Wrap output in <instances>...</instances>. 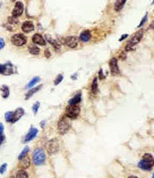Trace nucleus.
Instances as JSON below:
<instances>
[{
	"label": "nucleus",
	"instance_id": "obj_1",
	"mask_svg": "<svg viewBox=\"0 0 154 178\" xmlns=\"http://www.w3.org/2000/svg\"><path fill=\"white\" fill-rule=\"evenodd\" d=\"M153 165H154V158L152 155L149 154V153L143 156L142 159L138 162L139 168L145 171H150L153 168Z\"/></svg>",
	"mask_w": 154,
	"mask_h": 178
},
{
	"label": "nucleus",
	"instance_id": "obj_2",
	"mask_svg": "<svg viewBox=\"0 0 154 178\" xmlns=\"http://www.w3.org/2000/svg\"><path fill=\"white\" fill-rule=\"evenodd\" d=\"M46 160V155L43 149L41 148H37L33 153V161L35 165H42L45 163Z\"/></svg>",
	"mask_w": 154,
	"mask_h": 178
},
{
	"label": "nucleus",
	"instance_id": "obj_3",
	"mask_svg": "<svg viewBox=\"0 0 154 178\" xmlns=\"http://www.w3.org/2000/svg\"><path fill=\"white\" fill-rule=\"evenodd\" d=\"M70 129V119L66 115L62 117L58 122V131L60 134H64Z\"/></svg>",
	"mask_w": 154,
	"mask_h": 178
},
{
	"label": "nucleus",
	"instance_id": "obj_4",
	"mask_svg": "<svg viewBox=\"0 0 154 178\" xmlns=\"http://www.w3.org/2000/svg\"><path fill=\"white\" fill-rule=\"evenodd\" d=\"M80 113V106H78V104L74 105H69L66 108V116L69 119H76Z\"/></svg>",
	"mask_w": 154,
	"mask_h": 178
},
{
	"label": "nucleus",
	"instance_id": "obj_5",
	"mask_svg": "<svg viewBox=\"0 0 154 178\" xmlns=\"http://www.w3.org/2000/svg\"><path fill=\"white\" fill-rule=\"evenodd\" d=\"M47 150L50 155H53L59 150V142L56 139H52L47 144Z\"/></svg>",
	"mask_w": 154,
	"mask_h": 178
},
{
	"label": "nucleus",
	"instance_id": "obj_6",
	"mask_svg": "<svg viewBox=\"0 0 154 178\" xmlns=\"http://www.w3.org/2000/svg\"><path fill=\"white\" fill-rule=\"evenodd\" d=\"M11 42L15 46L20 47V46H23L26 43V38L21 34H16V35L12 36Z\"/></svg>",
	"mask_w": 154,
	"mask_h": 178
},
{
	"label": "nucleus",
	"instance_id": "obj_7",
	"mask_svg": "<svg viewBox=\"0 0 154 178\" xmlns=\"http://www.w3.org/2000/svg\"><path fill=\"white\" fill-rule=\"evenodd\" d=\"M14 72V67L11 63H7L5 65L0 64V73L3 75H10Z\"/></svg>",
	"mask_w": 154,
	"mask_h": 178
},
{
	"label": "nucleus",
	"instance_id": "obj_8",
	"mask_svg": "<svg viewBox=\"0 0 154 178\" xmlns=\"http://www.w3.org/2000/svg\"><path fill=\"white\" fill-rule=\"evenodd\" d=\"M64 43L69 48H76L78 44V38L77 37H74V36H72V37H67L64 38Z\"/></svg>",
	"mask_w": 154,
	"mask_h": 178
},
{
	"label": "nucleus",
	"instance_id": "obj_9",
	"mask_svg": "<svg viewBox=\"0 0 154 178\" xmlns=\"http://www.w3.org/2000/svg\"><path fill=\"white\" fill-rule=\"evenodd\" d=\"M143 34H144V31L143 30H139L135 33L130 40H129L128 44H130L131 46H135V44H137L139 41L141 40V38L143 37Z\"/></svg>",
	"mask_w": 154,
	"mask_h": 178
},
{
	"label": "nucleus",
	"instance_id": "obj_10",
	"mask_svg": "<svg viewBox=\"0 0 154 178\" xmlns=\"http://www.w3.org/2000/svg\"><path fill=\"white\" fill-rule=\"evenodd\" d=\"M109 67H110V71H111L112 75H118L120 73L119 66H118V60L113 57L109 61Z\"/></svg>",
	"mask_w": 154,
	"mask_h": 178
},
{
	"label": "nucleus",
	"instance_id": "obj_11",
	"mask_svg": "<svg viewBox=\"0 0 154 178\" xmlns=\"http://www.w3.org/2000/svg\"><path fill=\"white\" fill-rule=\"evenodd\" d=\"M23 4L21 2H17L12 10V16L19 17L23 14Z\"/></svg>",
	"mask_w": 154,
	"mask_h": 178
},
{
	"label": "nucleus",
	"instance_id": "obj_12",
	"mask_svg": "<svg viewBox=\"0 0 154 178\" xmlns=\"http://www.w3.org/2000/svg\"><path fill=\"white\" fill-rule=\"evenodd\" d=\"M37 132H38V130H37V129H35V127H32L31 129H30V130H29V132H28V133L26 134V136H25V138H24L23 142H30V141H32V140H33V139H35V136H37Z\"/></svg>",
	"mask_w": 154,
	"mask_h": 178
},
{
	"label": "nucleus",
	"instance_id": "obj_13",
	"mask_svg": "<svg viewBox=\"0 0 154 178\" xmlns=\"http://www.w3.org/2000/svg\"><path fill=\"white\" fill-rule=\"evenodd\" d=\"M32 40L35 44H38V45H42L45 46L46 45V40L45 38L42 37L40 34H35L32 38Z\"/></svg>",
	"mask_w": 154,
	"mask_h": 178
},
{
	"label": "nucleus",
	"instance_id": "obj_14",
	"mask_svg": "<svg viewBox=\"0 0 154 178\" xmlns=\"http://www.w3.org/2000/svg\"><path fill=\"white\" fill-rule=\"evenodd\" d=\"M24 115V111L23 108H18L15 112H13V117L11 120V123H15L16 121H18L21 116Z\"/></svg>",
	"mask_w": 154,
	"mask_h": 178
},
{
	"label": "nucleus",
	"instance_id": "obj_15",
	"mask_svg": "<svg viewBox=\"0 0 154 178\" xmlns=\"http://www.w3.org/2000/svg\"><path fill=\"white\" fill-rule=\"evenodd\" d=\"M34 24L32 22H29V21H27V22H24L23 24V26H21V29H23V32H25V33H30L31 31L34 30Z\"/></svg>",
	"mask_w": 154,
	"mask_h": 178
},
{
	"label": "nucleus",
	"instance_id": "obj_16",
	"mask_svg": "<svg viewBox=\"0 0 154 178\" xmlns=\"http://www.w3.org/2000/svg\"><path fill=\"white\" fill-rule=\"evenodd\" d=\"M91 38V33L89 30H84L80 36V40L83 41V42H87L90 40Z\"/></svg>",
	"mask_w": 154,
	"mask_h": 178
},
{
	"label": "nucleus",
	"instance_id": "obj_17",
	"mask_svg": "<svg viewBox=\"0 0 154 178\" xmlns=\"http://www.w3.org/2000/svg\"><path fill=\"white\" fill-rule=\"evenodd\" d=\"M125 3H126V0H117L115 5H114V9H115L116 11H120V10H121V9L123 8Z\"/></svg>",
	"mask_w": 154,
	"mask_h": 178
},
{
	"label": "nucleus",
	"instance_id": "obj_18",
	"mask_svg": "<svg viewBox=\"0 0 154 178\" xmlns=\"http://www.w3.org/2000/svg\"><path fill=\"white\" fill-rule=\"evenodd\" d=\"M29 165H30V159H29V158H28V156H25L23 158H21V159L20 166H21L23 169H26V168H28V167H29Z\"/></svg>",
	"mask_w": 154,
	"mask_h": 178
},
{
	"label": "nucleus",
	"instance_id": "obj_19",
	"mask_svg": "<svg viewBox=\"0 0 154 178\" xmlns=\"http://www.w3.org/2000/svg\"><path fill=\"white\" fill-rule=\"evenodd\" d=\"M42 88V85L40 84V85H38V86H37V87H35V88H33V89H31L30 91H28V93L25 95V99H29L32 96H33L35 93H37V92L38 91V90H40V89Z\"/></svg>",
	"mask_w": 154,
	"mask_h": 178
},
{
	"label": "nucleus",
	"instance_id": "obj_20",
	"mask_svg": "<svg viewBox=\"0 0 154 178\" xmlns=\"http://www.w3.org/2000/svg\"><path fill=\"white\" fill-rule=\"evenodd\" d=\"M81 100V93H78L73 98H71L70 100L68 101V104L69 105H74V104H78V102Z\"/></svg>",
	"mask_w": 154,
	"mask_h": 178
},
{
	"label": "nucleus",
	"instance_id": "obj_21",
	"mask_svg": "<svg viewBox=\"0 0 154 178\" xmlns=\"http://www.w3.org/2000/svg\"><path fill=\"white\" fill-rule=\"evenodd\" d=\"M1 94H2V97L4 98H7L9 96V89L7 85L1 86Z\"/></svg>",
	"mask_w": 154,
	"mask_h": 178
},
{
	"label": "nucleus",
	"instance_id": "obj_22",
	"mask_svg": "<svg viewBox=\"0 0 154 178\" xmlns=\"http://www.w3.org/2000/svg\"><path fill=\"white\" fill-rule=\"evenodd\" d=\"M29 53L31 55H37L39 53H40V50L39 48H37V46H29Z\"/></svg>",
	"mask_w": 154,
	"mask_h": 178
},
{
	"label": "nucleus",
	"instance_id": "obj_23",
	"mask_svg": "<svg viewBox=\"0 0 154 178\" xmlns=\"http://www.w3.org/2000/svg\"><path fill=\"white\" fill-rule=\"evenodd\" d=\"M39 81H40V78H39V77H35V78H33V79H32V80L29 82V84L26 85V87H27V88H30V87H32V86H34V85H35V84H37Z\"/></svg>",
	"mask_w": 154,
	"mask_h": 178
},
{
	"label": "nucleus",
	"instance_id": "obj_24",
	"mask_svg": "<svg viewBox=\"0 0 154 178\" xmlns=\"http://www.w3.org/2000/svg\"><path fill=\"white\" fill-rule=\"evenodd\" d=\"M12 117H13V112H8V113H5V119H6L7 122L11 123Z\"/></svg>",
	"mask_w": 154,
	"mask_h": 178
},
{
	"label": "nucleus",
	"instance_id": "obj_25",
	"mask_svg": "<svg viewBox=\"0 0 154 178\" xmlns=\"http://www.w3.org/2000/svg\"><path fill=\"white\" fill-rule=\"evenodd\" d=\"M16 177H18V178H20V177L26 178V177H28V174L24 170H21V171H19V172H17Z\"/></svg>",
	"mask_w": 154,
	"mask_h": 178
},
{
	"label": "nucleus",
	"instance_id": "obj_26",
	"mask_svg": "<svg viewBox=\"0 0 154 178\" xmlns=\"http://www.w3.org/2000/svg\"><path fill=\"white\" fill-rule=\"evenodd\" d=\"M92 93H96V92H97V78H94V80L92 81Z\"/></svg>",
	"mask_w": 154,
	"mask_h": 178
},
{
	"label": "nucleus",
	"instance_id": "obj_27",
	"mask_svg": "<svg viewBox=\"0 0 154 178\" xmlns=\"http://www.w3.org/2000/svg\"><path fill=\"white\" fill-rule=\"evenodd\" d=\"M28 151H29V147H28V146H26L25 148L23 149V151H21V154L19 155V160H21V158H23L24 156H25L27 155Z\"/></svg>",
	"mask_w": 154,
	"mask_h": 178
},
{
	"label": "nucleus",
	"instance_id": "obj_28",
	"mask_svg": "<svg viewBox=\"0 0 154 178\" xmlns=\"http://www.w3.org/2000/svg\"><path fill=\"white\" fill-rule=\"evenodd\" d=\"M9 24H16L18 23V20H17V17H14V16H10L9 17Z\"/></svg>",
	"mask_w": 154,
	"mask_h": 178
},
{
	"label": "nucleus",
	"instance_id": "obj_29",
	"mask_svg": "<svg viewBox=\"0 0 154 178\" xmlns=\"http://www.w3.org/2000/svg\"><path fill=\"white\" fill-rule=\"evenodd\" d=\"M62 81H63V75H62V74H59V75L57 76V78L55 79V81H54V84L55 85L59 84Z\"/></svg>",
	"mask_w": 154,
	"mask_h": 178
},
{
	"label": "nucleus",
	"instance_id": "obj_30",
	"mask_svg": "<svg viewBox=\"0 0 154 178\" xmlns=\"http://www.w3.org/2000/svg\"><path fill=\"white\" fill-rule=\"evenodd\" d=\"M39 105H40V103H39V102H35V104H34V106H33V112H34L35 115V113H37V111H38Z\"/></svg>",
	"mask_w": 154,
	"mask_h": 178
},
{
	"label": "nucleus",
	"instance_id": "obj_31",
	"mask_svg": "<svg viewBox=\"0 0 154 178\" xmlns=\"http://www.w3.org/2000/svg\"><path fill=\"white\" fill-rule=\"evenodd\" d=\"M147 20H148V14H146V15H145V17H144V18H143V19H142L141 23L139 24V26H138L137 27H141L142 26H144V24H145V23L147 22Z\"/></svg>",
	"mask_w": 154,
	"mask_h": 178
},
{
	"label": "nucleus",
	"instance_id": "obj_32",
	"mask_svg": "<svg viewBox=\"0 0 154 178\" xmlns=\"http://www.w3.org/2000/svg\"><path fill=\"white\" fill-rule=\"evenodd\" d=\"M7 166H8V165H7L6 163H5V164H3L1 167H0V173H4V172L7 170Z\"/></svg>",
	"mask_w": 154,
	"mask_h": 178
},
{
	"label": "nucleus",
	"instance_id": "obj_33",
	"mask_svg": "<svg viewBox=\"0 0 154 178\" xmlns=\"http://www.w3.org/2000/svg\"><path fill=\"white\" fill-rule=\"evenodd\" d=\"M5 141V135L4 134H0V146H1V144H3V142Z\"/></svg>",
	"mask_w": 154,
	"mask_h": 178
},
{
	"label": "nucleus",
	"instance_id": "obj_34",
	"mask_svg": "<svg viewBox=\"0 0 154 178\" xmlns=\"http://www.w3.org/2000/svg\"><path fill=\"white\" fill-rule=\"evenodd\" d=\"M4 46H5V41H4L3 38H0V50L4 48Z\"/></svg>",
	"mask_w": 154,
	"mask_h": 178
},
{
	"label": "nucleus",
	"instance_id": "obj_35",
	"mask_svg": "<svg viewBox=\"0 0 154 178\" xmlns=\"http://www.w3.org/2000/svg\"><path fill=\"white\" fill-rule=\"evenodd\" d=\"M45 55H46V57H47V58L51 57V52L49 51V49H46V50H45Z\"/></svg>",
	"mask_w": 154,
	"mask_h": 178
},
{
	"label": "nucleus",
	"instance_id": "obj_36",
	"mask_svg": "<svg viewBox=\"0 0 154 178\" xmlns=\"http://www.w3.org/2000/svg\"><path fill=\"white\" fill-rule=\"evenodd\" d=\"M99 78H100V79H105V75H104V74H103V70H102V69H100L99 70Z\"/></svg>",
	"mask_w": 154,
	"mask_h": 178
},
{
	"label": "nucleus",
	"instance_id": "obj_37",
	"mask_svg": "<svg viewBox=\"0 0 154 178\" xmlns=\"http://www.w3.org/2000/svg\"><path fill=\"white\" fill-rule=\"evenodd\" d=\"M3 131H4V126H3V124L0 123V134H2Z\"/></svg>",
	"mask_w": 154,
	"mask_h": 178
},
{
	"label": "nucleus",
	"instance_id": "obj_38",
	"mask_svg": "<svg viewBox=\"0 0 154 178\" xmlns=\"http://www.w3.org/2000/svg\"><path fill=\"white\" fill-rule=\"evenodd\" d=\"M128 37V35L127 34H125V35H123V36H121V38H120V41H123L124 38H126Z\"/></svg>",
	"mask_w": 154,
	"mask_h": 178
},
{
	"label": "nucleus",
	"instance_id": "obj_39",
	"mask_svg": "<svg viewBox=\"0 0 154 178\" xmlns=\"http://www.w3.org/2000/svg\"><path fill=\"white\" fill-rule=\"evenodd\" d=\"M1 5H2V4H1V3H0V7H1Z\"/></svg>",
	"mask_w": 154,
	"mask_h": 178
},
{
	"label": "nucleus",
	"instance_id": "obj_40",
	"mask_svg": "<svg viewBox=\"0 0 154 178\" xmlns=\"http://www.w3.org/2000/svg\"><path fill=\"white\" fill-rule=\"evenodd\" d=\"M12 1H14V0H12Z\"/></svg>",
	"mask_w": 154,
	"mask_h": 178
}]
</instances>
